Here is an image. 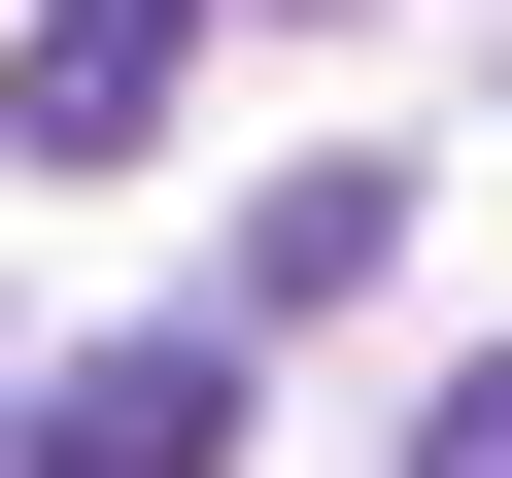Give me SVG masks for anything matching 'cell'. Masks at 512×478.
I'll use <instances>...</instances> for the list:
<instances>
[{
  "label": "cell",
  "mask_w": 512,
  "mask_h": 478,
  "mask_svg": "<svg viewBox=\"0 0 512 478\" xmlns=\"http://www.w3.org/2000/svg\"><path fill=\"white\" fill-rule=\"evenodd\" d=\"M171 69H205V0H35L0 137H35V171H137V137H171Z\"/></svg>",
  "instance_id": "6da1fadb"
},
{
  "label": "cell",
  "mask_w": 512,
  "mask_h": 478,
  "mask_svg": "<svg viewBox=\"0 0 512 478\" xmlns=\"http://www.w3.org/2000/svg\"><path fill=\"white\" fill-rule=\"evenodd\" d=\"M0 478H239V342H103V376H35Z\"/></svg>",
  "instance_id": "7a4b0ae2"
},
{
  "label": "cell",
  "mask_w": 512,
  "mask_h": 478,
  "mask_svg": "<svg viewBox=\"0 0 512 478\" xmlns=\"http://www.w3.org/2000/svg\"><path fill=\"white\" fill-rule=\"evenodd\" d=\"M410 274V171H274V205H239V308H376Z\"/></svg>",
  "instance_id": "3957f363"
},
{
  "label": "cell",
  "mask_w": 512,
  "mask_h": 478,
  "mask_svg": "<svg viewBox=\"0 0 512 478\" xmlns=\"http://www.w3.org/2000/svg\"><path fill=\"white\" fill-rule=\"evenodd\" d=\"M410 478H512V342H478V376H444V410H410Z\"/></svg>",
  "instance_id": "277c9868"
},
{
  "label": "cell",
  "mask_w": 512,
  "mask_h": 478,
  "mask_svg": "<svg viewBox=\"0 0 512 478\" xmlns=\"http://www.w3.org/2000/svg\"><path fill=\"white\" fill-rule=\"evenodd\" d=\"M0 444H35V410H0Z\"/></svg>",
  "instance_id": "5b68a950"
}]
</instances>
